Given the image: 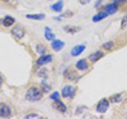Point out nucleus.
<instances>
[{"instance_id":"1","label":"nucleus","mask_w":127,"mask_h":119,"mask_svg":"<svg viewBox=\"0 0 127 119\" xmlns=\"http://www.w3.org/2000/svg\"><path fill=\"white\" fill-rule=\"evenodd\" d=\"M43 94L40 89H38L37 87H30V88L27 90L26 94V98L28 101L30 102H36V101H39L40 99L42 98Z\"/></svg>"},{"instance_id":"2","label":"nucleus","mask_w":127,"mask_h":119,"mask_svg":"<svg viewBox=\"0 0 127 119\" xmlns=\"http://www.w3.org/2000/svg\"><path fill=\"white\" fill-rule=\"evenodd\" d=\"M110 106V102L106 98H102L100 101L98 102L97 107H96V111L98 113L100 114H104L106 113L107 110L109 109Z\"/></svg>"},{"instance_id":"3","label":"nucleus","mask_w":127,"mask_h":119,"mask_svg":"<svg viewBox=\"0 0 127 119\" xmlns=\"http://www.w3.org/2000/svg\"><path fill=\"white\" fill-rule=\"evenodd\" d=\"M75 94V89L73 86L66 85L61 90V94L64 98H73Z\"/></svg>"},{"instance_id":"4","label":"nucleus","mask_w":127,"mask_h":119,"mask_svg":"<svg viewBox=\"0 0 127 119\" xmlns=\"http://www.w3.org/2000/svg\"><path fill=\"white\" fill-rule=\"evenodd\" d=\"M11 114L10 108L6 103H0V117L1 118H8Z\"/></svg>"},{"instance_id":"5","label":"nucleus","mask_w":127,"mask_h":119,"mask_svg":"<svg viewBox=\"0 0 127 119\" xmlns=\"http://www.w3.org/2000/svg\"><path fill=\"white\" fill-rule=\"evenodd\" d=\"M86 49V46L84 45H78L73 47L71 50V57H79V55H81L83 51Z\"/></svg>"},{"instance_id":"6","label":"nucleus","mask_w":127,"mask_h":119,"mask_svg":"<svg viewBox=\"0 0 127 119\" xmlns=\"http://www.w3.org/2000/svg\"><path fill=\"white\" fill-rule=\"evenodd\" d=\"M104 11L106 12L108 15H113L118 11V5L116 3H109L104 6Z\"/></svg>"},{"instance_id":"7","label":"nucleus","mask_w":127,"mask_h":119,"mask_svg":"<svg viewBox=\"0 0 127 119\" xmlns=\"http://www.w3.org/2000/svg\"><path fill=\"white\" fill-rule=\"evenodd\" d=\"M64 42L61 41V40H57V39H54L53 41L51 43V46L53 48V49L59 52L61 51L64 47Z\"/></svg>"},{"instance_id":"8","label":"nucleus","mask_w":127,"mask_h":119,"mask_svg":"<svg viewBox=\"0 0 127 119\" xmlns=\"http://www.w3.org/2000/svg\"><path fill=\"white\" fill-rule=\"evenodd\" d=\"M52 60H53V56L52 55H43L37 60V65L41 66V65L46 64V63H49Z\"/></svg>"},{"instance_id":"9","label":"nucleus","mask_w":127,"mask_h":119,"mask_svg":"<svg viewBox=\"0 0 127 119\" xmlns=\"http://www.w3.org/2000/svg\"><path fill=\"white\" fill-rule=\"evenodd\" d=\"M103 57H104V53H102V51H96L95 53L91 54L88 59L90 60V61L91 63H95L98 60H99L101 58H102Z\"/></svg>"},{"instance_id":"10","label":"nucleus","mask_w":127,"mask_h":119,"mask_svg":"<svg viewBox=\"0 0 127 119\" xmlns=\"http://www.w3.org/2000/svg\"><path fill=\"white\" fill-rule=\"evenodd\" d=\"M75 67L79 71H85L88 68V63L87 62L86 59H80L75 63Z\"/></svg>"},{"instance_id":"11","label":"nucleus","mask_w":127,"mask_h":119,"mask_svg":"<svg viewBox=\"0 0 127 119\" xmlns=\"http://www.w3.org/2000/svg\"><path fill=\"white\" fill-rule=\"evenodd\" d=\"M108 14L106 13L105 11H102V12H99L97 14H95V16L92 17V22H101L102 20L108 17Z\"/></svg>"},{"instance_id":"12","label":"nucleus","mask_w":127,"mask_h":119,"mask_svg":"<svg viewBox=\"0 0 127 119\" xmlns=\"http://www.w3.org/2000/svg\"><path fill=\"white\" fill-rule=\"evenodd\" d=\"M11 32H12V34H13L15 37H17L18 39H21L24 36V33H25V32H24L22 28H21L18 26L13 28V30H12Z\"/></svg>"},{"instance_id":"13","label":"nucleus","mask_w":127,"mask_h":119,"mask_svg":"<svg viewBox=\"0 0 127 119\" xmlns=\"http://www.w3.org/2000/svg\"><path fill=\"white\" fill-rule=\"evenodd\" d=\"M53 106L56 110H57L58 111L62 112V113L66 112V110H67V106L64 105V103L63 102L60 101V99L57 101H55Z\"/></svg>"},{"instance_id":"14","label":"nucleus","mask_w":127,"mask_h":119,"mask_svg":"<svg viewBox=\"0 0 127 119\" xmlns=\"http://www.w3.org/2000/svg\"><path fill=\"white\" fill-rule=\"evenodd\" d=\"M45 37L48 41H53L56 37L55 34L53 33V31L49 26H46L45 28Z\"/></svg>"},{"instance_id":"15","label":"nucleus","mask_w":127,"mask_h":119,"mask_svg":"<svg viewBox=\"0 0 127 119\" xmlns=\"http://www.w3.org/2000/svg\"><path fill=\"white\" fill-rule=\"evenodd\" d=\"M26 18H30V19H33V20H43L45 19V15L44 14H27L26 16Z\"/></svg>"},{"instance_id":"16","label":"nucleus","mask_w":127,"mask_h":119,"mask_svg":"<svg viewBox=\"0 0 127 119\" xmlns=\"http://www.w3.org/2000/svg\"><path fill=\"white\" fill-rule=\"evenodd\" d=\"M14 22H15L14 18L10 17V16H6V17H5V18L2 20V24H3L4 26L9 27V26H11L12 25H13V24L14 23Z\"/></svg>"},{"instance_id":"17","label":"nucleus","mask_w":127,"mask_h":119,"mask_svg":"<svg viewBox=\"0 0 127 119\" xmlns=\"http://www.w3.org/2000/svg\"><path fill=\"white\" fill-rule=\"evenodd\" d=\"M63 6H64L63 1L61 0V1L53 4V5L51 6V8H52V10H53L56 12H61L63 10Z\"/></svg>"},{"instance_id":"18","label":"nucleus","mask_w":127,"mask_h":119,"mask_svg":"<svg viewBox=\"0 0 127 119\" xmlns=\"http://www.w3.org/2000/svg\"><path fill=\"white\" fill-rule=\"evenodd\" d=\"M122 99V97L121 94H115V95H114V96L110 97V101L112 102L113 103H118L119 102H121Z\"/></svg>"},{"instance_id":"19","label":"nucleus","mask_w":127,"mask_h":119,"mask_svg":"<svg viewBox=\"0 0 127 119\" xmlns=\"http://www.w3.org/2000/svg\"><path fill=\"white\" fill-rule=\"evenodd\" d=\"M114 45V44L113 41H107V42L103 44V45H102V48L104 49L109 51V50H111V49H113Z\"/></svg>"},{"instance_id":"20","label":"nucleus","mask_w":127,"mask_h":119,"mask_svg":"<svg viewBox=\"0 0 127 119\" xmlns=\"http://www.w3.org/2000/svg\"><path fill=\"white\" fill-rule=\"evenodd\" d=\"M41 89L45 91V92H49V91L51 90V87L48 84V83H46L45 81H43L41 83Z\"/></svg>"},{"instance_id":"21","label":"nucleus","mask_w":127,"mask_h":119,"mask_svg":"<svg viewBox=\"0 0 127 119\" xmlns=\"http://www.w3.org/2000/svg\"><path fill=\"white\" fill-rule=\"evenodd\" d=\"M64 30H66L67 33H74L75 32H77L79 29H76L75 26H66L64 27Z\"/></svg>"},{"instance_id":"22","label":"nucleus","mask_w":127,"mask_h":119,"mask_svg":"<svg viewBox=\"0 0 127 119\" xmlns=\"http://www.w3.org/2000/svg\"><path fill=\"white\" fill-rule=\"evenodd\" d=\"M45 51H46V49L45 48V46H43L41 45H38L37 46V52L38 53L40 54H44L45 53Z\"/></svg>"},{"instance_id":"23","label":"nucleus","mask_w":127,"mask_h":119,"mask_svg":"<svg viewBox=\"0 0 127 119\" xmlns=\"http://www.w3.org/2000/svg\"><path fill=\"white\" fill-rule=\"evenodd\" d=\"M50 98L53 99V101L59 100V99H60V94H59V92H57V91H55V92H53V94L50 95Z\"/></svg>"},{"instance_id":"24","label":"nucleus","mask_w":127,"mask_h":119,"mask_svg":"<svg viewBox=\"0 0 127 119\" xmlns=\"http://www.w3.org/2000/svg\"><path fill=\"white\" fill-rule=\"evenodd\" d=\"M121 26H122V28H124V27L127 26V14L122 18V22H121Z\"/></svg>"},{"instance_id":"25","label":"nucleus","mask_w":127,"mask_h":119,"mask_svg":"<svg viewBox=\"0 0 127 119\" xmlns=\"http://www.w3.org/2000/svg\"><path fill=\"white\" fill-rule=\"evenodd\" d=\"M38 115L37 114H30V115H26L25 118H38Z\"/></svg>"},{"instance_id":"26","label":"nucleus","mask_w":127,"mask_h":119,"mask_svg":"<svg viewBox=\"0 0 127 119\" xmlns=\"http://www.w3.org/2000/svg\"><path fill=\"white\" fill-rule=\"evenodd\" d=\"M126 0H114V2L116 3L117 5H120L122 3H124Z\"/></svg>"},{"instance_id":"27","label":"nucleus","mask_w":127,"mask_h":119,"mask_svg":"<svg viewBox=\"0 0 127 119\" xmlns=\"http://www.w3.org/2000/svg\"><path fill=\"white\" fill-rule=\"evenodd\" d=\"M91 2V0H79V2H80L82 5H86V4H88Z\"/></svg>"},{"instance_id":"28","label":"nucleus","mask_w":127,"mask_h":119,"mask_svg":"<svg viewBox=\"0 0 127 119\" xmlns=\"http://www.w3.org/2000/svg\"><path fill=\"white\" fill-rule=\"evenodd\" d=\"M102 1V0H97V1H96V2H95V7L98 6H99V5H100V4H101Z\"/></svg>"},{"instance_id":"29","label":"nucleus","mask_w":127,"mask_h":119,"mask_svg":"<svg viewBox=\"0 0 127 119\" xmlns=\"http://www.w3.org/2000/svg\"><path fill=\"white\" fill-rule=\"evenodd\" d=\"M2 75H0V85H2Z\"/></svg>"},{"instance_id":"30","label":"nucleus","mask_w":127,"mask_h":119,"mask_svg":"<svg viewBox=\"0 0 127 119\" xmlns=\"http://www.w3.org/2000/svg\"><path fill=\"white\" fill-rule=\"evenodd\" d=\"M3 1H4V2H8L9 0H3Z\"/></svg>"}]
</instances>
